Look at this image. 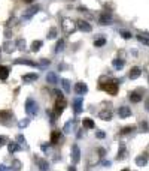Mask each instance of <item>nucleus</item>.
I'll return each instance as SVG.
<instances>
[{
    "label": "nucleus",
    "instance_id": "nucleus-37",
    "mask_svg": "<svg viewBox=\"0 0 149 171\" xmlns=\"http://www.w3.org/2000/svg\"><path fill=\"white\" fill-rule=\"evenodd\" d=\"M55 36H57V29L55 27H51L49 33H48V39H54Z\"/></svg>",
    "mask_w": 149,
    "mask_h": 171
},
{
    "label": "nucleus",
    "instance_id": "nucleus-48",
    "mask_svg": "<svg viewBox=\"0 0 149 171\" xmlns=\"http://www.w3.org/2000/svg\"><path fill=\"white\" fill-rule=\"evenodd\" d=\"M145 110L149 111V98H146V101H145Z\"/></svg>",
    "mask_w": 149,
    "mask_h": 171
},
{
    "label": "nucleus",
    "instance_id": "nucleus-19",
    "mask_svg": "<svg viewBox=\"0 0 149 171\" xmlns=\"http://www.w3.org/2000/svg\"><path fill=\"white\" fill-rule=\"evenodd\" d=\"M99 117L101 120H110L112 119V111H109V110H103V111L99 113Z\"/></svg>",
    "mask_w": 149,
    "mask_h": 171
},
{
    "label": "nucleus",
    "instance_id": "nucleus-39",
    "mask_svg": "<svg viewBox=\"0 0 149 171\" xmlns=\"http://www.w3.org/2000/svg\"><path fill=\"white\" fill-rule=\"evenodd\" d=\"M131 132H134V128H124V129H121V132H119V134H121V135H127V134H131Z\"/></svg>",
    "mask_w": 149,
    "mask_h": 171
},
{
    "label": "nucleus",
    "instance_id": "nucleus-11",
    "mask_svg": "<svg viewBox=\"0 0 149 171\" xmlns=\"http://www.w3.org/2000/svg\"><path fill=\"white\" fill-rule=\"evenodd\" d=\"M99 21H100V24H110V23H112V15H110L109 12H103V14L100 15Z\"/></svg>",
    "mask_w": 149,
    "mask_h": 171
},
{
    "label": "nucleus",
    "instance_id": "nucleus-22",
    "mask_svg": "<svg viewBox=\"0 0 149 171\" xmlns=\"http://www.w3.org/2000/svg\"><path fill=\"white\" fill-rule=\"evenodd\" d=\"M125 156H127V150H125V146L121 143V144H119V152H118V156H116V158H118L119 161H122Z\"/></svg>",
    "mask_w": 149,
    "mask_h": 171
},
{
    "label": "nucleus",
    "instance_id": "nucleus-7",
    "mask_svg": "<svg viewBox=\"0 0 149 171\" xmlns=\"http://www.w3.org/2000/svg\"><path fill=\"white\" fill-rule=\"evenodd\" d=\"M76 26H78V29H79V30H82V32H87V33L92 30L91 24H90L88 21H83V20H79V21L76 23Z\"/></svg>",
    "mask_w": 149,
    "mask_h": 171
},
{
    "label": "nucleus",
    "instance_id": "nucleus-31",
    "mask_svg": "<svg viewBox=\"0 0 149 171\" xmlns=\"http://www.w3.org/2000/svg\"><path fill=\"white\" fill-rule=\"evenodd\" d=\"M12 170H14V171H19V170H21V162H19L18 159H14V161H12Z\"/></svg>",
    "mask_w": 149,
    "mask_h": 171
},
{
    "label": "nucleus",
    "instance_id": "nucleus-42",
    "mask_svg": "<svg viewBox=\"0 0 149 171\" xmlns=\"http://www.w3.org/2000/svg\"><path fill=\"white\" fill-rule=\"evenodd\" d=\"M96 137L99 138V140H103V138L106 137V134H104L103 131H97V132H96Z\"/></svg>",
    "mask_w": 149,
    "mask_h": 171
},
{
    "label": "nucleus",
    "instance_id": "nucleus-28",
    "mask_svg": "<svg viewBox=\"0 0 149 171\" xmlns=\"http://www.w3.org/2000/svg\"><path fill=\"white\" fill-rule=\"evenodd\" d=\"M82 125H83V128H87V129H92L96 125H94V122H92L91 119H83L82 120Z\"/></svg>",
    "mask_w": 149,
    "mask_h": 171
},
{
    "label": "nucleus",
    "instance_id": "nucleus-46",
    "mask_svg": "<svg viewBox=\"0 0 149 171\" xmlns=\"http://www.w3.org/2000/svg\"><path fill=\"white\" fill-rule=\"evenodd\" d=\"M0 171H14L12 168H8V167H5V165H0Z\"/></svg>",
    "mask_w": 149,
    "mask_h": 171
},
{
    "label": "nucleus",
    "instance_id": "nucleus-26",
    "mask_svg": "<svg viewBox=\"0 0 149 171\" xmlns=\"http://www.w3.org/2000/svg\"><path fill=\"white\" fill-rule=\"evenodd\" d=\"M60 83H61V87H63V90H64L66 93H69V92L72 90V89H70V81H69V80H61Z\"/></svg>",
    "mask_w": 149,
    "mask_h": 171
},
{
    "label": "nucleus",
    "instance_id": "nucleus-47",
    "mask_svg": "<svg viewBox=\"0 0 149 171\" xmlns=\"http://www.w3.org/2000/svg\"><path fill=\"white\" fill-rule=\"evenodd\" d=\"M52 93H54V95H57V98H63V93H61L60 90H54Z\"/></svg>",
    "mask_w": 149,
    "mask_h": 171
},
{
    "label": "nucleus",
    "instance_id": "nucleus-33",
    "mask_svg": "<svg viewBox=\"0 0 149 171\" xmlns=\"http://www.w3.org/2000/svg\"><path fill=\"white\" fill-rule=\"evenodd\" d=\"M17 48L18 50H21V51H24L25 50V41L24 39H18L17 41Z\"/></svg>",
    "mask_w": 149,
    "mask_h": 171
},
{
    "label": "nucleus",
    "instance_id": "nucleus-44",
    "mask_svg": "<svg viewBox=\"0 0 149 171\" xmlns=\"http://www.w3.org/2000/svg\"><path fill=\"white\" fill-rule=\"evenodd\" d=\"M121 35H122L124 39H130L131 38V33H128V32H121Z\"/></svg>",
    "mask_w": 149,
    "mask_h": 171
},
{
    "label": "nucleus",
    "instance_id": "nucleus-41",
    "mask_svg": "<svg viewBox=\"0 0 149 171\" xmlns=\"http://www.w3.org/2000/svg\"><path fill=\"white\" fill-rule=\"evenodd\" d=\"M140 131H143V132H148V131H149L148 122H142V123H140Z\"/></svg>",
    "mask_w": 149,
    "mask_h": 171
},
{
    "label": "nucleus",
    "instance_id": "nucleus-5",
    "mask_svg": "<svg viewBox=\"0 0 149 171\" xmlns=\"http://www.w3.org/2000/svg\"><path fill=\"white\" fill-rule=\"evenodd\" d=\"M79 161H81V149L78 144H73L72 146V162L78 164Z\"/></svg>",
    "mask_w": 149,
    "mask_h": 171
},
{
    "label": "nucleus",
    "instance_id": "nucleus-10",
    "mask_svg": "<svg viewBox=\"0 0 149 171\" xmlns=\"http://www.w3.org/2000/svg\"><path fill=\"white\" fill-rule=\"evenodd\" d=\"M118 116H119L121 119H127V117L131 116V110H130L128 107H121V108L118 110Z\"/></svg>",
    "mask_w": 149,
    "mask_h": 171
},
{
    "label": "nucleus",
    "instance_id": "nucleus-36",
    "mask_svg": "<svg viewBox=\"0 0 149 171\" xmlns=\"http://www.w3.org/2000/svg\"><path fill=\"white\" fill-rule=\"evenodd\" d=\"M104 44H106V39H104V38H99V39L94 41V45H96V47H103Z\"/></svg>",
    "mask_w": 149,
    "mask_h": 171
},
{
    "label": "nucleus",
    "instance_id": "nucleus-38",
    "mask_svg": "<svg viewBox=\"0 0 149 171\" xmlns=\"http://www.w3.org/2000/svg\"><path fill=\"white\" fill-rule=\"evenodd\" d=\"M137 41H139V42H142V44H145V45H148V47H149V39H148V38H145V36L139 35V36H137Z\"/></svg>",
    "mask_w": 149,
    "mask_h": 171
},
{
    "label": "nucleus",
    "instance_id": "nucleus-2",
    "mask_svg": "<svg viewBox=\"0 0 149 171\" xmlns=\"http://www.w3.org/2000/svg\"><path fill=\"white\" fill-rule=\"evenodd\" d=\"M101 89H103L104 92H108L109 95H116L118 93V81H116V80L108 81L106 84H101Z\"/></svg>",
    "mask_w": 149,
    "mask_h": 171
},
{
    "label": "nucleus",
    "instance_id": "nucleus-51",
    "mask_svg": "<svg viewBox=\"0 0 149 171\" xmlns=\"http://www.w3.org/2000/svg\"><path fill=\"white\" fill-rule=\"evenodd\" d=\"M82 137H83V131H82V129H81V131L78 132V138H82Z\"/></svg>",
    "mask_w": 149,
    "mask_h": 171
},
{
    "label": "nucleus",
    "instance_id": "nucleus-49",
    "mask_svg": "<svg viewBox=\"0 0 149 171\" xmlns=\"http://www.w3.org/2000/svg\"><path fill=\"white\" fill-rule=\"evenodd\" d=\"M97 152H99V156H100V158H103V156H104V149H99Z\"/></svg>",
    "mask_w": 149,
    "mask_h": 171
},
{
    "label": "nucleus",
    "instance_id": "nucleus-14",
    "mask_svg": "<svg viewBox=\"0 0 149 171\" xmlns=\"http://www.w3.org/2000/svg\"><path fill=\"white\" fill-rule=\"evenodd\" d=\"M142 75V69L140 68H131L130 69V72H128V77H130V80H136V78H139Z\"/></svg>",
    "mask_w": 149,
    "mask_h": 171
},
{
    "label": "nucleus",
    "instance_id": "nucleus-45",
    "mask_svg": "<svg viewBox=\"0 0 149 171\" xmlns=\"http://www.w3.org/2000/svg\"><path fill=\"white\" fill-rule=\"evenodd\" d=\"M40 66H49V60H46V59H42L40 60Z\"/></svg>",
    "mask_w": 149,
    "mask_h": 171
},
{
    "label": "nucleus",
    "instance_id": "nucleus-34",
    "mask_svg": "<svg viewBox=\"0 0 149 171\" xmlns=\"http://www.w3.org/2000/svg\"><path fill=\"white\" fill-rule=\"evenodd\" d=\"M17 23H18V20H17V18H15V17L9 18V21H8V24H6V27H8V29H11V27L17 26Z\"/></svg>",
    "mask_w": 149,
    "mask_h": 171
},
{
    "label": "nucleus",
    "instance_id": "nucleus-17",
    "mask_svg": "<svg viewBox=\"0 0 149 171\" xmlns=\"http://www.w3.org/2000/svg\"><path fill=\"white\" fill-rule=\"evenodd\" d=\"M140 99H142V92L140 90H137V92H131L130 93V101L134 104H137V102H140Z\"/></svg>",
    "mask_w": 149,
    "mask_h": 171
},
{
    "label": "nucleus",
    "instance_id": "nucleus-53",
    "mask_svg": "<svg viewBox=\"0 0 149 171\" xmlns=\"http://www.w3.org/2000/svg\"><path fill=\"white\" fill-rule=\"evenodd\" d=\"M69 171H76V168L74 167H69Z\"/></svg>",
    "mask_w": 149,
    "mask_h": 171
},
{
    "label": "nucleus",
    "instance_id": "nucleus-23",
    "mask_svg": "<svg viewBox=\"0 0 149 171\" xmlns=\"http://www.w3.org/2000/svg\"><path fill=\"white\" fill-rule=\"evenodd\" d=\"M60 140H61V132L54 131V132H52V135H51V143H52V144H57Z\"/></svg>",
    "mask_w": 149,
    "mask_h": 171
},
{
    "label": "nucleus",
    "instance_id": "nucleus-29",
    "mask_svg": "<svg viewBox=\"0 0 149 171\" xmlns=\"http://www.w3.org/2000/svg\"><path fill=\"white\" fill-rule=\"evenodd\" d=\"M64 50V39H60L55 45V53H61Z\"/></svg>",
    "mask_w": 149,
    "mask_h": 171
},
{
    "label": "nucleus",
    "instance_id": "nucleus-21",
    "mask_svg": "<svg viewBox=\"0 0 149 171\" xmlns=\"http://www.w3.org/2000/svg\"><path fill=\"white\" fill-rule=\"evenodd\" d=\"M15 48H17V45L12 44V42H9V41H6L5 45H3V51H6V53H12Z\"/></svg>",
    "mask_w": 149,
    "mask_h": 171
},
{
    "label": "nucleus",
    "instance_id": "nucleus-3",
    "mask_svg": "<svg viewBox=\"0 0 149 171\" xmlns=\"http://www.w3.org/2000/svg\"><path fill=\"white\" fill-rule=\"evenodd\" d=\"M25 111L28 116H36L37 114V104L33 99H27L25 101Z\"/></svg>",
    "mask_w": 149,
    "mask_h": 171
},
{
    "label": "nucleus",
    "instance_id": "nucleus-13",
    "mask_svg": "<svg viewBox=\"0 0 149 171\" xmlns=\"http://www.w3.org/2000/svg\"><path fill=\"white\" fill-rule=\"evenodd\" d=\"M14 63H17V65H27V66H40L39 63H36V62H32V60H27V59H17Z\"/></svg>",
    "mask_w": 149,
    "mask_h": 171
},
{
    "label": "nucleus",
    "instance_id": "nucleus-40",
    "mask_svg": "<svg viewBox=\"0 0 149 171\" xmlns=\"http://www.w3.org/2000/svg\"><path fill=\"white\" fill-rule=\"evenodd\" d=\"M73 126V122L70 120V122H67L66 125H64V128H63V132H70V129Z\"/></svg>",
    "mask_w": 149,
    "mask_h": 171
},
{
    "label": "nucleus",
    "instance_id": "nucleus-9",
    "mask_svg": "<svg viewBox=\"0 0 149 171\" xmlns=\"http://www.w3.org/2000/svg\"><path fill=\"white\" fill-rule=\"evenodd\" d=\"M37 12H39V6H32V8H28L24 12V18L25 20H30V18L33 17V15H36Z\"/></svg>",
    "mask_w": 149,
    "mask_h": 171
},
{
    "label": "nucleus",
    "instance_id": "nucleus-25",
    "mask_svg": "<svg viewBox=\"0 0 149 171\" xmlns=\"http://www.w3.org/2000/svg\"><path fill=\"white\" fill-rule=\"evenodd\" d=\"M9 75V69L6 66H0V80H6Z\"/></svg>",
    "mask_w": 149,
    "mask_h": 171
},
{
    "label": "nucleus",
    "instance_id": "nucleus-18",
    "mask_svg": "<svg viewBox=\"0 0 149 171\" xmlns=\"http://www.w3.org/2000/svg\"><path fill=\"white\" fill-rule=\"evenodd\" d=\"M136 164L139 165V167H145L146 164H148V155H140V156H137L136 158Z\"/></svg>",
    "mask_w": 149,
    "mask_h": 171
},
{
    "label": "nucleus",
    "instance_id": "nucleus-20",
    "mask_svg": "<svg viewBox=\"0 0 149 171\" xmlns=\"http://www.w3.org/2000/svg\"><path fill=\"white\" fill-rule=\"evenodd\" d=\"M46 81H48L49 84H57V83H58L57 74H54V72H49V74L46 75Z\"/></svg>",
    "mask_w": 149,
    "mask_h": 171
},
{
    "label": "nucleus",
    "instance_id": "nucleus-43",
    "mask_svg": "<svg viewBox=\"0 0 149 171\" xmlns=\"http://www.w3.org/2000/svg\"><path fill=\"white\" fill-rule=\"evenodd\" d=\"M6 141H8V140H6L5 135H0V147H2L3 144H6Z\"/></svg>",
    "mask_w": 149,
    "mask_h": 171
},
{
    "label": "nucleus",
    "instance_id": "nucleus-12",
    "mask_svg": "<svg viewBox=\"0 0 149 171\" xmlns=\"http://www.w3.org/2000/svg\"><path fill=\"white\" fill-rule=\"evenodd\" d=\"M36 159V164H37V167H39V170L40 171H48V161H45V159H42V158H34Z\"/></svg>",
    "mask_w": 149,
    "mask_h": 171
},
{
    "label": "nucleus",
    "instance_id": "nucleus-55",
    "mask_svg": "<svg viewBox=\"0 0 149 171\" xmlns=\"http://www.w3.org/2000/svg\"><path fill=\"white\" fill-rule=\"evenodd\" d=\"M122 171H130V170H128V168H124V170H122Z\"/></svg>",
    "mask_w": 149,
    "mask_h": 171
},
{
    "label": "nucleus",
    "instance_id": "nucleus-24",
    "mask_svg": "<svg viewBox=\"0 0 149 171\" xmlns=\"http://www.w3.org/2000/svg\"><path fill=\"white\" fill-rule=\"evenodd\" d=\"M21 149H23V147H19V144H18V143H9V146H8L9 153H15V152L21 150Z\"/></svg>",
    "mask_w": 149,
    "mask_h": 171
},
{
    "label": "nucleus",
    "instance_id": "nucleus-54",
    "mask_svg": "<svg viewBox=\"0 0 149 171\" xmlns=\"http://www.w3.org/2000/svg\"><path fill=\"white\" fill-rule=\"evenodd\" d=\"M25 3H32V2H34V0H24Z\"/></svg>",
    "mask_w": 149,
    "mask_h": 171
},
{
    "label": "nucleus",
    "instance_id": "nucleus-30",
    "mask_svg": "<svg viewBox=\"0 0 149 171\" xmlns=\"http://www.w3.org/2000/svg\"><path fill=\"white\" fill-rule=\"evenodd\" d=\"M40 47H42V41H34L33 44H32V51H39L40 50Z\"/></svg>",
    "mask_w": 149,
    "mask_h": 171
},
{
    "label": "nucleus",
    "instance_id": "nucleus-15",
    "mask_svg": "<svg viewBox=\"0 0 149 171\" xmlns=\"http://www.w3.org/2000/svg\"><path fill=\"white\" fill-rule=\"evenodd\" d=\"M73 110H74V114H79L82 111V99L81 98L73 99Z\"/></svg>",
    "mask_w": 149,
    "mask_h": 171
},
{
    "label": "nucleus",
    "instance_id": "nucleus-4",
    "mask_svg": "<svg viewBox=\"0 0 149 171\" xmlns=\"http://www.w3.org/2000/svg\"><path fill=\"white\" fill-rule=\"evenodd\" d=\"M14 119V116H12V113L6 111V110H2L0 111V123L2 125H5V126H8L9 122Z\"/></svg>",
    "mask_w": 149,
    "mask_h": 171
},
{
    "label": "nucleus",
    "instance_id": "nucleus-1",
    "mask_svg": "<svg viewBox=\"0 0 149 171\" xmlns=\"http://www.w3.org/2000/svg\"><path fill=\"white\" fill-rule=\"evenodd\" d=\"M74 29H76V23H74L73 20H70V18H63L61 20V30L66 35L73 33Z\"/></svg>",
    "mask_w": 149,
    "mask_h": 171
},
{
    "label": "nucleus",
    "instance_id": "nucleus-6",
    "mask_svg": "<svg viewBox=\"0 0 149 171\" xmlns=\"http://www.w3.org/2000/svg\"><path fill=\"white\" fill-rule=\"evenodd\" d=\"M67 107V102L64 98H57V101H55V111H57V116L61 114V111L64 110Z\"/></svg>",
    "mask_w": 149,
    "mask_h": 171
},
{
    "label": "nucleus",
    "instance_id": "nucleus-35",
    "mask_svg": "<svg viewBox=\"0 0 149 171\" xmlns=\"http://www.w3.org/2000/svg\"><path fill=\"white\" fill-rule=\"evenodd\" d=\"M28 123H30V120L28 119H23V120H19V123H18V128H27L28 126Z\"/></svg>",
    "mask_w": 149,
    "mask_h": 171
},
{
    "label": "nucleus",
    "instance_id": "nucleus-8",
    "mask_svg": "<svg viewBox=\"0 0 149 171\" xmlns=\"http://www.w3.org/2000/svg\"><path fill=\"white\" fill-rule=\"evenodd\" d=\"M74 92L78 95H85L88 92V87H87L85 83H76V84H74Z\"/></svg>",
    "mask_w": 149,
    "mask_h": 171
},
{
    "label": "nucleus",
    "instance_id": "nucleus-27",
    "mask_svg": "<svg viewBox=\"0 0 149 171\" xmlns=\"http://www.w3.org/2000/svg\"><path fill=\"white\" fill-rule=\"evenodd\" d=\"M112 63H113V68L118 69V71L124 68V60H122V59H115L113 62H112Z\"/></svg>",
    "mask_w": 149,
    "mask_h": 171
},
{
    "label": "nucleus",
    "instance_id": "nucleus-32",
    "mask_svg": "<svg viewBox=\"0 0 149 171\" xmlns=\"http://www.w3.org/2000/svg\"><path fill=\"white\" fill-rule=\"evenodd\" d=\"M17 143H18V144H21L24 149H27V141L24 140L23 135H17Z\"/></svg>",
    "mask_w": 149,
    "mask_h": 171
},
{
    "label": "nucleus",
    "instance_id": "nucleus-16",
    "mask_svg": "<svg viewBox=\"0 0 149 171\" xmlns=\"http://www.w3.org/2000/svg\"><path fill=\"white\" fill-rule=\"evenodd\" d=\"M37 78H39V75L34 74V72H32V74H25V75H23V81H24V83H33V81H36Z\"/></svg>",
    "mask_w": 149,
    "mask_h": 171
},
{
    "label": "nucleus",
    "instance_id": "nucleus-52",
    "mask_svg": "<svg viewBox=\"0 0 149 171\" xmlns=\"http://www.w3.org/2000/svg\"><path fill=\"white\" fill-rule=\"evenodd\" d=\"M103 165H104V167H110V162H106V161H104V162H103Z\"/></svg>",
    "mask_w": 149,
    "mask_h": 171
},
{
    "label": "nucleus",
    "instance_id": "nucleus-50",
    "mask_svg": "<svg viewBox=\"0 0 149 171\" xmlns=\"http://www.w3.org/2000/svg\"><path fill=\"white\" fill-rule=\"evenodd\" d=\"M42 152H48V144H42Z\"/></svg>",
    "mask_w": 149,
    "mask_h": 171
}]
</instances>
